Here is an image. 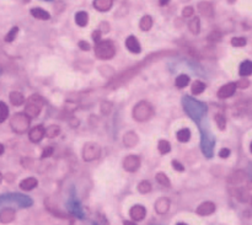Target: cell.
Segmentation results:
<instances>
[{"mask_svg":"<svg viewBox=\"0 0 252 225\" xmlns=\"http://www.w3.org/2000/svg\"><path fill=\"white\" fill-rule=\"evenodd\" d=\"M182 106H184L185 111L189 116V118L193 120L196 123L201 121L202 118L207 117L208 107H207L206 103L194 100L191 96H184L182 97Z\"/></svg>","mask_w":252,"mask_h":225,"instance_id":"6da1fadb","label":"cell"},{"mask_svg":"<svg viewBox=\"0 0 252 225\" xmlns=\"http://www.w3.org/2000/svg\"><path fill=\"white\" fill-rule=\"evenodd\" d=\"M33 204L32 198L21 193H7L0 196V209L5 207H16V208H27Z\"/></svg>","mask_w":252,"mask_h":225,"instance_id":"7a4b0ae2","label":"cell"},{"mask_svg":"<svg viewBox=\"0 0 252 225\" xmlns=\"http://www.w3.org/2000/svg\"><path fill=\"white\" fill-rule=\"evenodd\" d=\"M154 113V108L150 105L149 102H145V101H142V102L137 103L135 107L133 108V117L134 120H137L138 122H144V121H148Z\"/></svg>","mask_w":252,"mask_h":225,"instance_id":"3957f363","label":"cell"},{"mask_svg":"<svg viewBox=\"0 0 252 225\" xmlns=\"http://www.w3.org/2000/svg\"><path fill=\"white\" fill-rule=\"evenodd\" d=\"M43 100L39 96H31L27 100L26 107H25V115L29 118H36L39 115V112H41L42 107H43Z\"/></svg>","mask_w":252,"mask_h":225,"instance_id":"277c9868","label":"cell"},{"mask_svg":"<svg viewBox=\"0 0 252 225\" xmlns=\"http://www.w3.org/2000/svg\"><path fill=\"white\" fill-rule=\"evenodd\" d=\"M10 125H11V128L14 132L19 133V134H24L30 127V118L25 113H15L12 116Z\"/></svg>","mask_w":252,"mask_h":225,"instance_id":"5b68a950","label":"cell"},{"mask_svg":"<svg viewBox=\"0 0 252 225\" xmlns=\"http://www.w3.org/2000/svg\"><path fill=\"white\" fill-rule=\"evenodd\" d=\"M66 207H68L69 212H70L73 216H75L76 218H79V219L85 218L84 209H83V207H81L79 199L76 198L75 192H71L70 197H69V199H68V203H66Z\"/></svg>","mask_w":252,"mask_h":225,"instance_id":"8992f818","label":"cell"},{"mask_svg":"<svg viewBox=\"0 0 252 225\" xmlns=\"http://www.w3.org/2000/svg\"><path fill=\"white\" fill-rule=\"evenodd\" d=\"M101 154V148L100 145L96 144V143H88V144L84 145L83 148V159L85 161H94V160L97 159Z\"/></svg>","mask_w":252,"mask_h":225,"instance_id":"52a82bcc","label":"cell"},{"mask_svg":"<svg viewBox=\"0 0 252 225\" xmlns=\"http://www.w3.org/2000/svg\"><path fill=\"white\" fill-rule=\"evenodd\" d=\"M96 54L101 59H110L115 54V49H113L112 44L110 42H103V43H100L96 47Z\"/></svg>","mask_w":252,"mask_h":225,"instance_id":"ba28073f","label":"cell"},{"mask_svg":"<svg viewBox=\"0 0 252 225\" xmlns=\"http://www.w3.org/2000/svg\"><path fill=\"white\" fill-rule=\"evenodd\" d=\"M140 166V160L139 158L135 155H129V157L125 158L123 160V167L127 170L128 172H135Z\"/></svg>","mask_w":252,"mask_h":225,"instance_id":"9c48e42d","label":"cell"},{"mask_svg":"<svg viewBox=\"0 0 252 225\" xmlns=\"http://www.w3.org/2000/svg\"><path fill=\"white\" fill-rule=\"evenodd\" d=\"M236 90V84L235 83H229L221 86L218 90V97L219 98H229L235 94Z\"/></svg>","mask_w":252,"mask_h":225,"instance_id":"30bf717a","label":"cell"},{"mask_svg":"<svg viewBox=\"0 0 252 225\" xmlns=\"http://www.w3.org/2000/svg\"><path fill=\"white\" fill-rule=\"evenodd\" d=\"M44 137V128L42 126H36V127L32 128L29 133V138L31 142L38 143L43 139Z\"/></svg>","mask_w":252,"mask_h":225,"instance_id":"8fae6325","label":"cell"},{"mask_svg":"<svg viewBox=\"0 0 252 225\" xmlns=\"http://www.w3.org/2000/svg\"><path fill=\"white\" fill-rule=\"evenodd\" d=\"M214 211H216V206H214L212 202H204V203H202L201 206L197 208V213H198L199 216H209V214L213 213Z\"/></svg>","mask_w":252,"mask_h":225,"instance_id":"7c38bea8","label":"cell"},{"mask_svg":"<svg viewBox=\"0 0 252 225\" xmlns=\"http://www.w3.org/2000/svg\"><path fill=\"white\" fill-rule=\"evenodd\" d=\"M145 213H147V212H145V208L142 206H134L130 209V217H132L133 221H142L145 217Z\"/></svg>","mask_w":252,"mask_h":225,"instance_id":"4fadbf2b","label":"cell"},{"mask_svg":"<svg viewBox=\"0 0 252 225\" xmlns=\"http://www.w3.org/2000/svg\"><path fill=\"white\" fill-rule=\"evenodd\" d=\"M138 140H139V138H138V135L135 134L134 132H128L127 134L123 137V143H125V145L127 148L134 147L138 143Z\"/></svg>","mask_w":252,"mask_h":225,"instance_id":"5bb4252c","label":"cell"},{"mask_svg":"<svg viewBox=\"0 0 252 225\" xmlns=\"http://www.w3.org/2000/svg\"><path fill=\"white\" fill-rule=\"evenodd\" d=\"M38 182H37L36 179L33 177H29V179H25L22 180L21 184H20V189L24 190V191H31L33 190L34 187H37Z\"/></svg>","mask_w":252,"mask_h":225,"instance_id":"9a60e30c","label":"cell"},{"mask_svg":"<svg viewBox=\"0 0 252 225\" xmlns=\"http://www.w3.org/2000/svg\"><path fill=\"white\" fill-rule=\"evenodd\" d=\"M126 44H127V48L129 49L130 52H133V53H139L140 52V44L135 37H133V36L128 37Z\"/></svg>","mask_w":252,"mask_h":225,"instance_id":"2e32d148","label":"cell"},{"mask_svg":"<svg viewBox=\"0 0 252 225\" xmlns=\"http://www.w3.org/2000/svg\"><path fill=\"white\" fill-rule=\"evenodd\" d=\"M170 202L167 198H160L158 199L157 204H155V208H157V212L160 214H164L169 211Z\"/></svg>","mask_w":252,"mask_h":225,"instance_id":"e0dca14e","label":"cell"},{"mask_svg":"<svg viewBox=\"0 0 252 225\" xmlns=\"http://www.w3.org/2000/svg\"><path fill=\"white\" fill-rule=\"evenodd\" d=\"M239 73L241 76H250L252 73V63L250 61H245L241 63L240 69H239Z\"/></svg>","mask_w":252,"mask_h":225,"instance_id":"ac0fdd59","label":"cell"},{"mask_svg":"<svg viewBox=\"0 0 252 225\" xmlns=\"http://www.w3.org/2000/svg\"><path fill=\"white\" fill-rule=\"evenodd\" d=\"M10 102H11L14 106H21L22 103L25 102L24 95H22L21 93H16V91H14V93L10 94Z\"/></svg>","mask_w":252,"mask_h":225,"instance_id":"d6986e66","label":"cell"},{"mask_svg":"<svg viewBox=\"0 0 252 225\" xmlns=\"http://www.w3.org/2000/svg\"><path fill=\"white\" fill-rule=\"evenodd\" d=\"M15 217V213L12 209H4V211H1V213H0V222L1 223H10V222L14 219Z\"/></svg>","mask_w":252,"mask_h":225,"instance_id":"ffe728a7","label":"cell"},{"mask_svg":"<svg viewBox=\"0 0 252 225\" xmlns=\"http://www.w3.org/2000/svg\"><path fill=\"white\" fill-rule=\"evenodd\" d=\"M204 90H206V84H204L203 81H193V84H192L191 86V93L193 94V95H199V94L203 93Z\"/></svg>","mask_w":252,"mask_h":225,"instance_id":"44dd1931","label":"cell"},{"mask_svg":"<svg viewBox=\"0 0 252 225\" xmlns=\"http://www.w3.org/2000/svg\"><path fill=\"white\" fill-rule=\"evenodd\" d=\"M189 138H191V130L189 128H182L177 132V140L181 143L189 142Z\"/></svg>","mask_w":252,"mask_h":225,"instance_id":"7402d4cb","label":"cell"},{"mask_svg":"<svg viewBox=\"0 0 252 225\" xmlns=\"http://www.w3.org/2000/svg\"><path fill=\"white\" fill-rule=\"evenodd\" d=\"M111 4H112V0H95V2H94L96 9L101 10V11H105V10L110 9Z\"/></svg>","mask_w":252,"mask_h":225,"instance_id":"603a6c76","label":"cell"},{"mask_svg":"<svg viewBox=\"0 0 252 225\" xmlns=\"http://www.w3.org/2000/svg\"><path fill=\"white\" fill-rule=\"evenodd\" d=\"M59 133H61V128H59L58 126H56V125L49 126V127L47 128V129H44V135H47V137H48V138L57 137V135H58Z\"/></svg>","mask_w":252,"mask_h":225,"instance_id":"cb8c5ba5","label":"cell"},{"mask_svg":"<svg viewBox=\"0 0 252 225\" xmlns=\"http://www.w3.org/2000/svg\"><path fill=\"white\" fill-rule=\"evenodd\" d=\"M175 83H176L177 88H180V89L186 88V86L189 84V75H186V74H182V75H179L176 78V81H175Z\"/></svg>","mask_w":252,"mask_h":225,"instance_id":"d4e9b609","label":"cell"},{"mask_svg":"<svg viewBox=\"0 0 252 225\" xmlns=\"http://www.w3.org/2000/svg\"><path fill=\"white\" fill-rule=\"evenodd\" d=\"M75 21H76V24L79 25V26H85V25L88 24V21H89L88 14H86V12H84V11L78 12V14H76V16H75Z\"/></svg>","mask_w":252,"mask_h":225,"instance_id":"484cf974","label":"cell"},{"mask_svg":"<svg viewBox=\"0 0 252 225\" xmlns=\"http://www.w3.org/2000/svg\"><path fill=\"white\" fill-rule=\"evenodd\" d=\"M31 14L33 15L36 19H39V20H48L49 19L48 12L44 11V10H42V9H32Z\"/></svg>","mask_w":252,"mask_h":225,"instance_id":"4316f807","label":"cell"},{"mask_svg":"<svg viewBox=\"0 0 252 225\" xmlns=\"http://www.w3.org/2000/svg\"><path fill=\"white\" fill-rule=\"evenodd\" d=\"M158 150H159L161 154H167L171 150V145L167 140H160L159 144H158Z\"/></svg>","mask_w":252,"mask_h":225,"instance_id":"83f0119b","label":"cell"},{"mask_svg":"<svg viewBox=\"0 0 252 225\" xmlns=\"http://www.w3.org/2000/svg\"><path fill=\"white\" fill-rule=\"evenodd\" d=\"M157 181L159 182L161 186H165V187H170V185H171L170 184L169 177H167L164 172H159V174L157 175Z\"/></svg>","mask_w":252,"mask_h":225,"instance_id":"f1b7e54d","label":"cell"},{"mask_svg":"<svg viewBox=\"0 0 252 225\" xmlns=\"http://www.w3.org/2000/svg\"><path fill=\"white\" fill-rule=\"evenodd\" d=\"M7 116H9V108H7V106L4 102L0 101V123L4 122L7 118Z\"/></svg>","mask_w":252,"mask_h":225,"instance_id":"f546056e","label":"cell"},{"mask_svg":"<svg viewBox=\"0 0 252 225\" xmlns=\"http://www.w3.org/2000/svg\"><path fill=\"white\" fill-rule=\"evenodd\" d=\"M216 122H217V125H218L219 129H220V130L225 129L226 120H225V117H224L223 115H220V113H218V115H216Z\"/></svg>","mask_w":252,"mask_h":225,"instance_id":"4dcf8cb0","label":"cell"},{"mask_svg":"<svg viewBox=\"0 0 252 225\" xmlns=\"http://www.w3.org/2000/svg\"><path fill=\"white\" fill-rule=\"evenodd\" d=\"M138 190H139L140 193H148V192L152 191V185L148 181H142L138 186Z\"/></svg>","mask_w":252,"mask_h":225,"instance_id":"1f68e13d","label":"cell"},{"mask_svg":"<svg viewBox=\"0 0 252 225\" xmlns=\"http://www.w3.org/2000/svg\"><path fill=\"white\" fill-rule=\"evenodd\" d=\"M150 26H152V20H150V17L145 16L142 20V30H149Z\"/></svg>","mask_w":252,"mask_h":225,"instance_id":"d6a6232c","label":"cell"},{"mask_svg":"<svg viewBox=\"0 0 252 225\" xmlns=\"http://www.w3.org/2000/svg\"><path fill=\"white\" fill-rule=\"evenodd\" d=\"M53 152H54V149L52 147H47V148H44L43 149V153H42V159H44V158H48V157H51L52 154H53Z\"/></svg>","mask_w":252,"mask_h":225,"instance_id":"836d02e7","label":"cell"},{"mask_svg":"<svg viewBox=\"0 0 252 225\" xmlns=\"http://www.w3.org/2000/svg\"><path fill=\"white\" fill-rule=\"evenodd\" d=\"M172 167H174L175 170H177V171H180V172L184 171V170H185L184 165H182L180 161H177V160H172Z\"/></svg>","mask_w":252,"mask_h":225,"instance_id":"e575fe53","label":"cell"},{"mask_svg":"<svg viewBox=\"0 0 252 225\" xmlns=\"http://www.w3.org/2000/svg\"><path fill=\"white\" fill-rule=\"evenodd\" d=\"M235 84H236V88L239 86V88H241V89H246L250 86V81L246 80V79H243V80L238 81V83H235Z\"/></svg>","mask_w":252,"mask_h":225,"instance_id":"d590c367","label":"cell"},{"mask_svg":"<svg viewBox=\"0 0 252 225\" xmlns=\"http://www.w3.org/2000/svg\"><path fill=\"white\" fill-rule=\"evenodd\" d=\"M231 43H233L234 46H245L246 41L244 38H234L233 41H231Z\"/></svg>","mask_w":252,"mask_h":225,"instance_id":"8d00e7d4","label":"cell"},{"mask_svg":"<svg viewBox=\"0 0 252 225\" xmlns=\"http://www.w3.org/2000/svg\"><path fill=\"white\" fill-rule=\"evenodd\" d=\"M16 33H17V27H14V29L11 30V32H10L9 33V36H6V41H12V39H14V37L16 36Z\"/></svg>","mask_w":252,"mask_h":225,"instance_id":"74e56055","label":"cell"},{"mask_svg":"<svg viewBox=\"0 0 252 225\" xmlns=\"http://www.w3.org/2000/svg\"><path fill=\"white\" fill-rule=\"evenodd\" d=\"M229 155H230V150L229 149H221L220 153H219V157L223 158V159H226V158H229Z\"/></svg>","mask_w":252,"mask_h":225,"instance_id":"f35d334b","label":"cell"},{"mask_svg":"<svg viewBox=\"0 0 252 225\" xmlns=\"http://www.w3.org/2000/svg\"><path fill=\"white\" fill-rule=\"evenodd\" d=\"M80 47L83 49H86V51L89 49V46H88V43H86V42H80Z\"/></svg>","mask_w":252,"mask_h":225,"instance_id":"ab89813d","label":"cell"},{"mask_svg":"<svg viewBox=\"0 0 252 225\" xmlns=\"http://www.w3.org/2000/svg\"><path fill=\"white\" fill-rule=\"evenodd\" d=\"M125 225H137V224H135V223H133V222L126 221V222H125Z\"/></svg>","mask_w":252,"mask_h":225,"instance_id":"60d3db41","label":"cell"},{"mask_svg":"<svg viewBox=\"0 0 252 225\" xmlns=\"http://www.w3.org/2000/svg\"><path fill=\"white\" fill-rule=\"evenodd\" d=\"M185 14H186V16H189V14H191V9H187L186 11H185Z\"/></svg>","mask_w":252,"mask_h":225,"instance_id":"b9f144b4","label":"cell"},{"mask_svg":"<svg viewBox=\"0 0 252 225\" xmlns=\"http://www.w3.org/2000/svg\"><path fill=\"white\" fill-rule=\"evenodd\" d=\"M2 153H4V147H2V145L0 144V155H1Z\"/></svg>","mask_w":252,"mask_h":225,"instance_id":"7bdbcfd3","label":"cell"},{"mask_svg":"<svg viewBox=\"0 0 252 225\" xmlns=\"http://www.w3.org/2000/svg\"><path fill=\"white\" fill-rule=\"evenodd\" d=\"M167 1H169V0H160V4H161V5H165V4H166Z\"/></svg>","mask_w":252,"mask_h":225,"instance_id":"ee69618b","label":"cell"},{"mask_svg":"<svg viewBox=\"0 0 252 225\" xmlns=\"http://www.w3.org/2000/svg\"><path fill=\"white\" fill-rule=\"evenodd\" d=\"M177 225H187V224H184V223H179Z\"/></svg>","mask_w":252,"mask_h":225,"instance_id":"f6af8a7d","label":"cell"},{"mask_svg":"<svg viewBox=\"0 0 252 225\" xmlns=\"http://www.w3.org/2000/svg\"><path fill=\"white\" fill-rule=\"evenodd\" d=\"M0 181H1V174H0Z\"/></svg>","mask_w":252,"mask_h":225,"instance_id":"bcb514c9","label":"cell"},{"mask_svg":"<svg viewBox=\"0 0 252 225\" xmlns=\"http://www.w3.org/2000/svg\"><path fill=\"white\" fill-rule=\"evenodd\" d=\"M93 225H98V224H96V223H94V224H93Z\"/></svg>","mask_w":252,"mask_h":225,"instance_id":"7dc6e473","label":"cell"},{"mask_svg":"<svg viewBox=\"0 0 252 225\" xmlns=\"http://www.w3.org/2000/svg\"><path fill=\"white\" fill-rule=\"evenodd\" d=\"M46 1H51V0H46Z\"/></svg>","mask_w":252,"mask_h":225,"instance_id":"c3c4849f","label":"cell"}]
</instances>
